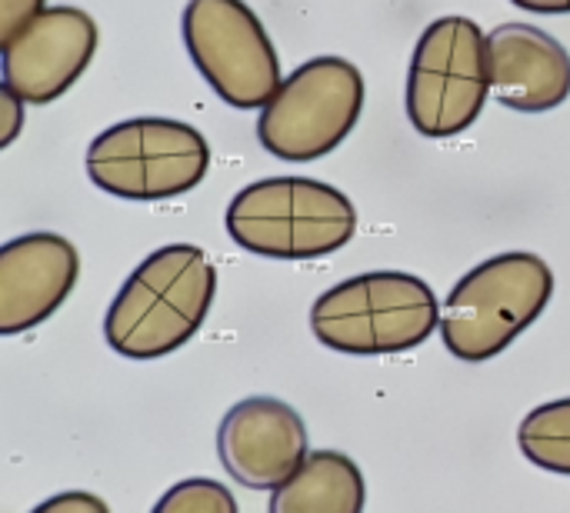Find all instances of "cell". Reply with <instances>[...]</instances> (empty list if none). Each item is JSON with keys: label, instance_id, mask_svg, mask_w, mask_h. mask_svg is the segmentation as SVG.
Segmentation results:
<instances>
[{"label": "cell", "instance_id": "obj_1", "mask_svg": "<svg viewBox=\"0 0 570 513\" xmlns=\"http://www.w3.org/2000/svg\"><path fill=\"white\" fill-rule=\"evenodd\" d=\"M214 297V260L194 244H167L124 280L107 307L104 337L127 361H160L197 337Z\"/></svg>", "mask_w": 570, "mask_h": 513}, {"label": "cell", "instance_id": "obj_2", "mask_svg": "<svg viewBox=\"0 0 570 513\" xmlns=\"http://www.w3.org/2000/svg\"><path fill=\"white\" fill-rule=\"evenodd\" d=\"M227 234L257 257L321 260L354 240L357 207L344 190L314 177H264L234 194Z\"/></svg>", "mask_w": 570, "mask_h": 513}, {"label": "cell", "instance_id": "obj_3", "mask_svg": "<svg viewBox=\"0 0 570 513\" xmlns=\"http://www.w3.org/2000/svg\"><path fill=\"white\" fill-rule=\"evenodd\" d=\"M441 314L428 280L404 270H371L324 290L311 307V331L337 354L384 357L421 347L441 327Z\"/></svg>", "mask_w": 570, "mask_h": 513}, {"label": "cell", "instance_id": "obj_4", "mask_svg": "<svg viewBox=\"0 0 570 513\" xmlns=\"http://www.w3.org/2000/svg\"><path fill=\"white\" fill-rule=\"evenodd\" d=\"M551 297L554 270L544 257L494 254L451 287L441 314L444 347L464 364H488L548 310Z\"/></svg>", "mask_w": 570, "mask_h": 513}, {"label": "cell", "instance_id": "obj_5", "mask_svg": "<svg viewBox=\"0 0 570 513\" xmlns=\"http://www.w3.org/2000/svg\"><path fill=\"white\" fill-rule=\"evenodd\" d=\"M87 177L110 197L157 204L190 194L210 170L207 137L174 117H130L87 147Z\"/></svg>", "mask_w": 570, "mask_h": 513}, {"label": "cell", "instance_id": "obj_6", "mask_svg": "<svg viewBox=\"0 0 570 513\" xmlns=\"http://www.w3.org/2000/svg\"><path fill=\"white\" fill-rule=\"evenodd\" d=\"M491 97L488 33L464 13L438 17L417 37L404 107L421 137H454L474 127Z\"/></svg>", "mask_w": 570, "mask_h": 513}, {"label": "cell", "instance_id": "obj_7", "mask_svg": "<svg viewBox=\"0 0 570 513\" xmlns=\"http://www.w3.org/2000/svg\"><path fill=\"white\" fill-rule=\"evenodd\" d=\"M367 83L347 57H314L284 77L281 90L257 117V140L291 164L321 160L337 150L364 114Z\"/></svg>", "mask_w": 570, "mask_h": 513}, {"label": "cell", "instance_id": "obj_8", "mask_svg": "<svg viewBox=\"0 0 570 513\" xmlns=\"http://www.w3.org/2000/svg\"><path fill=\"white\" fill-rule=\"evenodd\" d=\"M184 47L210 90L237 110H264L281 90V57L244 0H187Z\"/></svg>", "mask_w": 570, "mask_h": 513}, {"label": "cell", "instance_id": "obj_9", "mask_svg": "<svg viewBox=\"0 0 570 513\" xmlns=\"http://www.w3.org/2000/svg\"><path fill=\"white\" fill-rule=\"evenodd\" d=\"M97 20L70 3L47 7L3 43V87L23 103L63 97L97 53Z\"/></svg>", "mask_w": 570, "mask_h": 513}, {"label": "cell", "instance_id": "obj_10", "mask_svg": "<svg viewBox=\"0 0 570 513\" xmlns=\"http://www.w3.org/2000/svg\"><path fill=\"white\" fill-rule=\"evenodd\" d=\"M217 457L237 484L277 491L311 457L304 417L277 397H247L224 414Z\"/></svg>", "mask_w": 570, "mask_h": 513}, {"label": "cell", "instance_id": "obj_11", "mask_svg": "<svg viewBox=\"0 0 570 513\" xmlns=\"http://www.w3.org/2000/svg\"><path fill=\"white\" fill-rule=\"evenodd\" d=\"M80 280L77 247L53 230H30L0 247V334L17 337L50 320Z\"/></svg>", "mask_w": 570, "mask_h": 513}, {"label": "cell", "instance_id": "obj_12", "mask_svg": "<svg viewBox=\"0 0 570 513\" xmlns=\"http://www.w3.org/2000/svg\"><path fill=\"white\" fill-rule=\"evenodd\" d=\"M491 97L521 114H548L570 97L568 47L534 23H501L488 33Z\"/></svg>", "mask_w": 570, "mask_h": 513}, {"label": "cell", "instance_id": "obj_13", "mask_svg": "<svg viewBox=\"0 0 570 513\" xmlns=\"http://www.w3.org/2000/svg\"><path fill=\"white\" fill-rule=\"evenodd\" d=\"M367 481L341 451H314L307 464L277 491L267 513H364Z\"/></svg>", "mask_w": 570, "mask_h": 513}, {"label": "cell", "instance_id": "obj_14", "mask_svg": "<svg viewBox=\"0 0 570 513\" xmlns=\"http://www.w3.org/2000/svg\"><path fill=\"white\" fill-rule=\"evenodd\" d=\"M518 444L538 471L570 477V397L534 407L518 427Z\"/></svg>", "mask_w": 570, "mask_h": 513}, {"label": "cell", "instance_id": "obj_15", "mask_svg": "<svg viewBox=\"0 0 570 513\" xmlns=\"http://www.w3.org/2000/svg\"><path fill=\"white\" fill-rule=\"evenodd\" d=\"M150 513H237V501L220 481L190 477L174 484Z\"/></svg>", "mask_w": 570, "mask_h": 513}, {"label": "cell", "instance_id": "obj_16", "mask_svg": "<svg viewBox=\"0 0 570 513\" xmlns=\"http://www.w3.org/2000/svg\"><path fill=\"white\" fill-rule=\"evenodd\" d=\"M43 10H47V0H0V43L20 33Z\"/></svg>", "mask_w": 570, "mask_h": 513}, {"label": "cell", "instance_id": "obj_17", "mask_svg": "<svg viewBox=\"0 0 570 513\" xmlns=\"http://www.w3.org/2000/svg\"><path fill=\"white\" fill-rule=\"evenodd\" d=\"M30 513H110V507L87 491H67V494H53L47 497L40 507H33Z\"/></svg>", "mask_w": 570, "mask_h": 513}, {"label": "cell", "instance_id": "obj_18", "mask_svg": "<svg viewBox=\"0 0 570 513\" xmlns=\"http://www.w3.org/2000/svg\"><path fill=\"white\" fill-rule=\"evenodd\" d=\"M20 130H23V100L10 87H0V147H10Z\"/></svg>", "mask_w": 570, "mask_h": 513}, {"label": "cell", "instance_id": "obj_19", "mask_svg": "<svg viewBox=\"0 0 570 513\" xmlns=\"http://www.w3.org/2000/svg\"><path fill=\"white\" fill-rule=\"evenodd\" d=\"M528 13H570V0H511Z\"/></svg>", "mask_w": 570, "mask_h": 513}]
</instances>
